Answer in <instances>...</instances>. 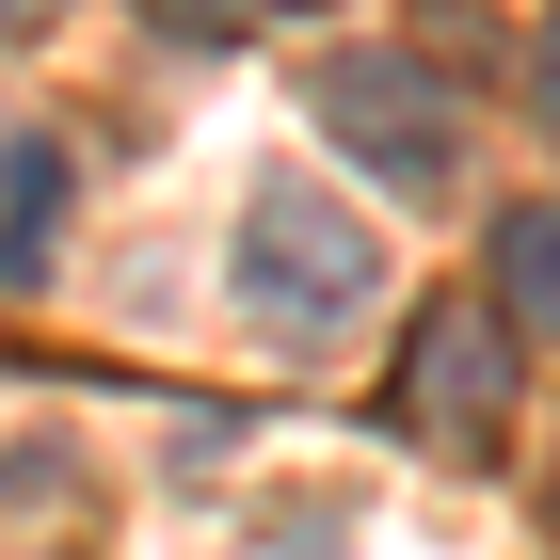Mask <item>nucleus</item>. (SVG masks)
Wrapping results in <instances>:
<instances>
[{"instance_id":"nucleus-1","label":"nucleus","mask_w":560,"mask_h":560,"mask_svg":"<svg viewBox=\"0 0 560 560\" xmlns=\"http://www.w3.org/2000/svg\"><path fill=\"white\" fill-rule=\"evenodd\" d=\"M304 113H320V144L369 192H465V96L432 81V65H400V48H320L304 65Z\"/></svg>"},{"instance_id":"nucleus-2","label":"nucleus","mask_w":560,"mask_h":560,"mask_svg":"<svg viewBox=\"0 0 560 560\" xmlns=\"http://www.w3.org/2000/svg\"><path fill=\"white\" fill-rule=\"evenodd\" d=\"M241 304H257L272 337H337V320L385 304V241H369L337 192L272 176V192H241Z\"/></svg>"},{"instance_id":"nucleus-3","label":"nucleus","mask_w":560,"mask_h":560,"mask_svg":"<svg viewBox=\"0 0 560 560\" xmlns=\"http://www.w3.org/2000/svg\"><path fill=\"white\" fill-rule=\"evenodd\" d=\"M513 400H528V337H513V304H432L417 337H400V432L417 448H448V465H497L513 448Z\"/></svg>"},{"instance_id":"nucleus-4","label":"nucleus","mask_w":560,"mask_h":560,"mask_svg":"<svg viewBox=\"0 0 560 560\" xmlns=\"http://www.w3.org/2000/svg\"><path fill=\"white\" fill-rule=\"evenodd\" d=\"M497 304H513V337H560V192L497 209Z\"/></svg>"},{"instance_id":"nucleus-5","label":"nucleus","mask_w":560,"mask_h":560,"mask_svg":"<svg viewBox=\"0 0 560 560\" xmlns=\"http://www.w3.org/2000/svg\"><path fill=\"white\" fill-rule=\"evenodd\" d=\"M144 16H161V33H176V48H192V33H209V48H224V33H272V16H289V0H144Z\"/></svg>"},{"instance_id":"nucleus-6","label":"nucleus","mask_w":560,"mask_h":560,"mask_svg":"<svg viewBox=\"0 0 560 560\" xmlns=\"http://www.w3.org/2000/svg\"><path fill=\"white\" fill-rule=\"evenodd\" d=\"M528 96H545V129H560V33H545V48H528Z\"/></svg>"},{"instance_id":"nucleus-7","label":"nucleus","mask_w":560,"mask_h":560,"mask_svg":"<svg viewBox=\"0 0 560 560\" xmlns=\"http://www.w3.org/2000/svg\"><path fill=\"white\" fill-rule=\"evenodd\" d=\"M48 16H65V0H0V33H48Z\"/></svg>"}]
</instances>
